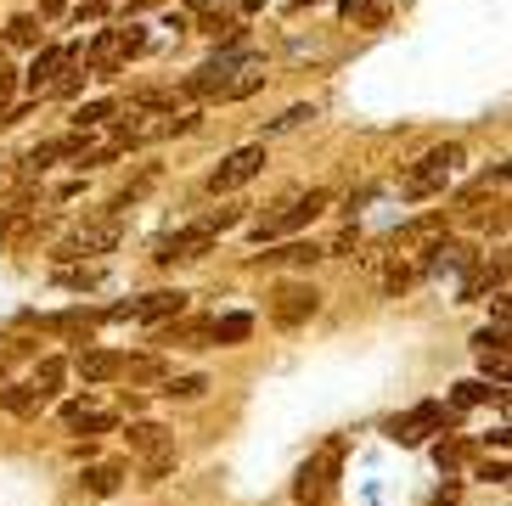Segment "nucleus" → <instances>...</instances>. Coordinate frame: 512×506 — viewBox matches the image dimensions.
I'll use <instances>...</instances> for the list:
<instances>
[{
	"label": "nucleus",
	"mask_w": 512,
	"mask_h": 506,
	"mask_svg": "<svg viewBox=\"0 0 512 506\" xmlns=\"http://www.w3.org/2000/svg\"><path fill=\"white\" fill-rule=\"evenodd\" d=\"M456 164H462V147H434V152H422L417 164L406 169V180H400V192L411 197V203H422V197H439L445 192V180L456 175Z\"/></svg>",
	"instance_id": "obj_1"
},
{
	"label": "nucleus",
	"mask_w": 512,
	"mask_h": 506,
	"mask_svg": "<svg viewBox=\"0 0 512 506\" xmlns=\"http://www.w3.org/2000/svg\"><path fill=\"white\" fill-rule=\"evenodd\" d=\"M451 422H456V405H445V400H422V405H411V411H400V417L383 422V433H389L394 445H422L428 433H445Z\"/></svg>",
	"instance_id": "obj_2"
},
{
	"label": "nucleus",
	"mask_w": 512,
	"mask_h": 506,
	"mask_svg": "<svg viewBox=\"0 0 512 506\" xmlns=\"http://www.w3.org/2000/svg\"><path fill=\"white\" fill-rule=\"evenodd\" d=\"M327 203H332V192H321V186L304 192V197H293V203H282V214H271V220L254 225V242H276V237H287V231H304L316 214H327Z\"/></svg>",
	"instance_id": "obj_3"
},
{
	"label": "nucleus",
	"mask_w": 512,
	"mask_h": 506,
	"mask_svg": "<svg viewBox=\"0 0 512 506\" xmlns=\"http://www.w3.org/2000/svg\"><path fill=\"white\" fill-rule=\"evenodd\" d=\"M248 62H259V57H254V51H242V45L220 51L214 62H203V68H197V74L186 79V96H203V102H209V96H226L231 74H237V68H248Z\"/></svg>",
	"instance_id": "obj_4"
},
{
	"label": "nucleus",
	"mask_w": 512,
	"mask_h": 506,
	"mask_svg": "<svg viewBox=\"0 0 512 506\" xmlns=\"http://www.w3.org/2000/svg\"><path fill=\"white\" fill-rule=\"evenodd\" d=\"M124 237V225L107 214V220H91V225H79L74 237L57 248V265H74V259H85V253H113Z\"/></svg>",
	"instance_id": "obj_5"
},
{
	"label": "nucleus",
	"mask_w": 512,
	"mask_h": 506,
	"mask_svg": "<svg viewBox=\"0 0 512 506\" xmlns=\"http://www.w3.org/2000/svg\"><path fill=\"white\" fill-rule=\"evenodd\" d=\"M316 310H321V293L310 282H282L276 298H271V321L276 327H304Z\"/></svg>",
	"instance_id": "obj_6"
},
{
	"label": "nucleus",
	"mask_w": 512,
	"mask_h": 506,
	"mask_svg": "<svg viewBox=\"0 0 512 506\" xmlns=\"http://www.w3.org/2000/svg\"><path fill=\"white\" fill-rule=\"evenodd\" d=\"M338 456H344V439H332L321 456H310V462L299 467V484H293V495H299L304 506H316V501H327V490H332V467H338Z\"/></svg>",
	"instance_id": "obj_7"
},
{
	"label": "nucleus",
	"mask_w": 512,
	"mask_h": 506,
	"mask_svg": "<svg viewBox=\"0 0 512 506\" xmlns=\"http://www.w3.org/2000/svg\"><path fill=\"white\" fill-rule=\"evenodd\" d=\"M259 169H265V147H237L226 164L209 175V192H214V197H220V192H237V186H248Z\"/></svg>",
	"instance_id": "obj_8"
},
{
	"label": "nucleus",
	"mask_w": 512,
	"mask_h": 506,
	"mask_svg": "<svg viewBox=\"0 0 512 506\" xmlns=\"http://www.w3.org/2000/svg\"><path fill=\"white\" fill-rule=\"evenodd\" d=\"M214 248L209 231H197V225H186V231H175V237H164L158 248H152V259L158 265H186V259H203V253Z\"/></svg>",
	"instance_id": "obj_9"
},
{
	"label": "nucleus",
	"mask_w": 512,
	"mask_h": 506,
	"mask_svg": "<svg viewBox=\"0 0 512 506\" xmlns=\"http://www.w3.org/2000/svg\"><path fill=\"white\" fill-rule=\"evenodd\" d=\"M74 57V51H62V45H46V51H34V62H29V74H23V85H29V96L40 102L51 90V79H57V68Z\"/></svg>",
	"instance_id": "obj_10"
},
{
	"label": "nucleus",
	"mask_w": 512,
	"mask_h": 506,
	"mask_svg": "<svg viewBox=\"0 0 512 506\" xmlns=\"http://www.w3.org/2000/svg\"><path fill=\"white\" fill-rule=\"evenodd\" d=\"M74 372L85 377V383H113V377L124 372V355H113V349H79Z\"/></svg>",
	"instance_id": "obj_11"
},
{
	"label": "nucleus",
	"mask_w": 512,
	"mask_h": 506,
	"mask_svg": "<svg viewBox=\"0 0 512 506\" xmlns=\"http://www.w3.org/2000/svg\"><path fill=\"white\" fill-rule=\"evenodd\" d=\"M62 383H68V360H57V355H40L34 360V394H40V400H57L62 394Z\"/></svg>",
	"instance_id": "obj_12"
},
{
	"label": "nucleus",
	"mask_w": 512,
	"mask_h": 506,
	"mask_svg": "<svg viewBox=\"0 0 512 506\" xmlns=\"http://www.w3.org/2000/svg\"><path fill=\"white\" fill-rule=\"evenodd\" d=\"M186 310V293L175 287V293H147L136 298V321H175V315Z\"/></svg>",
	"instance_id": "obj_13"
},
{
	"label": "nucleus",
	"mask_w": 512,
	"mask_h": 506,
	"mask_svg": "<svg viewBox=\"0 0 512 506\" xmlns=\"http://www.w3.org/2000/svg\"><path fill=\"white\" fill-rule=\"evenodd\" d=\"M501 282H507V259H496V265H479V259H473V265H467V282H462V304L490 293V287H501Z\"/></svg>",
	"instance_id": "obj_14"
},
{
	"label": "nucleus",
	"mask_w": 512,
	"mask_h": 506,
	"mask_svg": "<svg viewBox=\"0 0 512 506\" xmlns=\"http://www.w3.org/2000/svg\"><path fill=\"white\" fill-rule=\"evenodd\" d=\"M467 265H473V248H462V242H434L422 253V270H467Z\"/></svg>",
	"instance_id": "obj_15"
},
{
	"label": "nucleus",
	"mask_w": 512,
	"mask_h": 506,
	"mask_svg": "<svg viewBox=\"0 0 512 506\" xmlns=\"http://www.w3.org/2000/svg\"><path fill=\"white\" fill-rule=\"evenodd\" d=\"M316 259H327V248H316V242H287V248L259 253V265H316Z\"/></svg>",
	"instance_id": "obj_16"
},
{
	"label": "nucleus",
	"mask_w": 512,
	"mask_h": 506,
	"mask_svg": "<svg viewBox=\"0 0 512 506\" xmlns=\"http://www.w3.org/2000/svg\"><path fill=\"white\" fill-rule=\"evenodd\" d=\"M113 113H119V102H113V96H102V102H79V107H74V130H79V135H85V130H102Z\"/></svg>",
	"instance_id": "obj_17"
},
{
	"label": "nucleus",
	"mask_w": 512,
	"mask_h": 506,
	"mask_svg": "<svg viewBox=\"0 0 512 506\" xmlns=\"http://www.w3.org/2000/svg\"><path fill=\"white\" fill-rule=\"evenodd\" d=\"M79 484H85V495H113V490L124 484V467H119V462L85 467V478H79Z\"/></svg>",
	"instance_id": "obj_18"
},
{
	"label": "nucleus",
	"mask_w": 512,
	"mask_h": 506,
	"mask_svg": "<svg viewBox=\"0 0 512 506\" xmlns=\"http://www.w3.org/2000/svg\"><path fill=\"white\" fill-rule=\"evenodd\" d=\"M248 332H254V315H220V321H209V338L214 343H242L248 338Z\"/></svg>",
	"instance_id": "obj_19"
},
{
	"label": "nucleus",
	"mask_w": 512,
	"mask_h": 506,
	"mask_svg": "<svg viewBox=\"0 0 512 506\" xmlns=\"http://www.w3.org/2000/svg\"><path fill=\"white\" fill-rule=\"evenodd\" d=\"M484 400H507V383H484V377H473V383H456L451 405H484Z\"/></svg>",
	"instance_id": "obj_20"
},
{
	"label": "nucleus",
	"mask_w": 512,
	"mask_h": 506,
	"mask_svg": "<svg viewBox=\"0 0 512 506\" xmlns=\"http://www.w3.org/2000/svg\"><path fill=\"white\" fill-rule=\"evenodd\" d=\"M158 343H175V349H203V343H209V321H192V327H175V321H169V327L158 332Z\"/></svg>",
	"instance_id": "obj_21"
},
{
	"label": "nucleus",
	"mask_w": 512,
	"mask_h": 506,
	"mask_svg": "<svg viewBox=\"0 0 512 506\" xmlns=\"http://www.w3.org/2000/svg\"><path fill=\"white\" fill-rule=\"evenodd\" d=\"M0 405H6L12 417H34V411H40V405H46V400H40V394H34L29 383H12V388H6V394H0Z\"/></svg>",
	"instance_id": "obj_22"
},
{
	"label": "nucleus",
	"mask_w": 512,
	"mask_h": 506,
	"mask_svg": "<svg viewBox=\"0 0 512 506\" xmlns=\"http://www.w3.org/2000/svg\"><path fill=\"white\" fill-rule=\"evenodd\" d=\"M259 85H265V68H259V62H248V68H237V74H231L226 102H242V96H254Z\"/></svg>",
	"instance_id": "obj_23"
},
{
	"label": "nucleus",
	"mask_w": 512,
	"mask_h": 506,
	"mask_svg": "<svg viewBox=\"0 0 512 506\" xmlns=\"http://www.w3.org/2000/svg\"><path fill=\"white\" fill-rule=\"evenodd\" d=\"M130 450L158 456V450H169V439H164V428H158V422H136V428H130Z\"/></svg>",
	"instance_id": "obj_24"
},
{
	"label": "nucleus",
	"mask_w": 512,
	"mask_h": 506,
	"mask_svg": "<svg viewBox=\"0 0 512 506\" xmlns=\"http://www.w3.org/2000/svg\"><path fill=\"white\" fill-rule=\"evenodd\" d=\"M338 12L349 17V23H383V17H389V6H383V0H338Z\"/></svg>",
	"instance_id": "obj_25"
},
{
	"label": "nucleus",
	"mask_w": 512,
	"mask_h": 506,
	"mask_svg": "<svg viewBox=\"0 0 512 506\" xmlns=\"http://www.w3.org/2000/svg\"><path fill=\"white\" fill-rule=\"evenodd\" d=\"M6 45H17V51H40V23H34V17H12V23H6Z\"/></svg>",
	"instance_id": "obj_26"
},
{
	"label": "nucleus",
	"mask_w": 512,
	"mask_h": 506,
	"mask_svg": "<svg viewBox=\"0 0 512 506\" xmlns=\"http://www.w3.org/2000/svg\"><path fill=\"white\" fill-rule=\"evenodd\" d=\"M147 51V29L130 23V29H113V57H141Z\"/></svg>",
	"instance_id": "obj_27"
},
{
	"label": "nucleus",
	"mask_w": 512,
	"mask_h": 506,
	"mask_svg": "<svg viewBox=\"0 0 512 506\" xmlns=\"http://www.w3.org/2000/svg\"><path fill=\"white\" fill-rule=\"evenodd\" d=\"M164 394H169V400H203V394H209V377H169V383H164Z\"/></svg>",
	"instance_id": "obj_28"
},
{
	"label": "nucleus",
	"mask_w": 512,
	"mask_h": 506,
	"mask_svg": "<svg viewBox=\"0 0 512 506\" xmlns=\"http://www.w3.org/2000/svg\"><path fill=\"white\" fill-rule=\"evenodd\" d=\"M434 462L445 467V473H451V467H462V462H467V445H462V439H439V445H434Z\"/></svg>",
	"instance_id": "obj_29"
},
{
	"label": "nucleus",
	"mask_w": 512,
	"mask_h": 506,
	"mask_svg": "<svg viewBox=\"0 0 512 506\" xmlns=\"http://www.w3.org/2000/svg\"><path fill=\"white\" fill-rule=\"evenodd\" d=\"M242 214L237 209H209L203 214V220H197V231H209V237H220V231H231V225H237Z\"/></svg>",
	"instance_id": "obj_30"
},
{
	"label": "nucleus",
	"mask_w": 512,
	"mask_h": 506,
	"mask_svg": "<svg viewBox=\"0 0 512 506\" xmlns=\"http://www.w3.org/2000/svg\"><path fill=\"white\" fill-rule=\"evenodd\" d=\"M119 377H130V383H158V377H164V366H158V360H124Z\"/></svg>",
	"instance_id": "obj_31"
},
{
	"label": "nucleus",
	"mask_w": 512,
	"mask_h": 506,
	"mask_svg": "<svg viewBox=\"0 0 512 506\" xmlns=\"http://www.w3.org/2000/svg\"><path fill=\"white\" fill-rule=\"evenodd\" d=\"M68 433H85V439H96V433H113V417H107V411H85V417H79Z\"/></svg>",
	"instance_id": "obj_32"
},
{
	"label": "nucleus",
	"mask_w": 512,
	"mask_h": 506,
	"mask_svg": "<svg viewBox=\"0 0 512 506\" xmlns=\"http://www.w3.org/2000/svg\"><path fill=\"white\" fill-rule=\"evenodd\" d=\"M57 282L62 287H96L102 282V270H57Z\"/></svg>",
	"instance_id": "obj_33"
},
{
	"label": "nucleus",
	"mask_w": 512,
	"mask_h": 506,
	"mask_svg": "<svg viewBox=\"0 0 512 506\" xmlns=\"http://www.w3.org/2000/svg\"><path fill=\"white\" fill-rule=\"evenodd\" d=\"M304 119H316V107H287L282 119H271V135L276 130H293V124H304Z\"/></svg>",
	"instance_id": "obj_34"
},
{
	"label": "nucleus",
	"mask_w": 512,
	"mask_h": 506,
	"mask_svg": "<svg viewBox=\"0 0 512 506\" xmlns=\"http://www.w3.org/2000/svg\"><path fill=\"white\" fill-rule=\"evenodd\" d=\"M12 90H17V68L0 57V113H6V102H12Z\"/></svg>",
	"instance_id": "obj_35"
},
{
	"label": "nucleus",
	"mask_w": 512,
	"mask_h": 506,
	"mask_svg": "<svg viewBox=\"0 0 512 506\" xmlns=\"http://www.w3.org/2000/svg\"><path fill=\"white\" fill-rule=\"evenodd\" d=\"M479 478H484V484H507V462H484Z\"/></svg>",
	"instance_id": "obj_36"
},
{
	"label": "nucleus",
	"mask_w": 512,
	"mask_h": 506,
	"mask_svg": "<svg viewBox=\"0 0 512 506\" xmlns=\"http://www.w3.org/2000/svg\"><path fill=\"white\" fill-rule=\"evenodd\" d=\"M293 6H316V0H293Z\"/></svg>",
	"instance_id": "obj_37"
},
{
	"label": "nucleus",
	"mask_w": 512,
	"mask_h": 506,
	"mask_svg": "<svg viewBox=\"0 0 512 506\" xmlns=\"http://www.w3.org/2000/svg\"><path fill=\"white\" fill-rule=\"evenodd\" d=\"M0 372H6V355H0Z\"/></svg>",
	"instance_id": "obj_38"
}]
</instances>
